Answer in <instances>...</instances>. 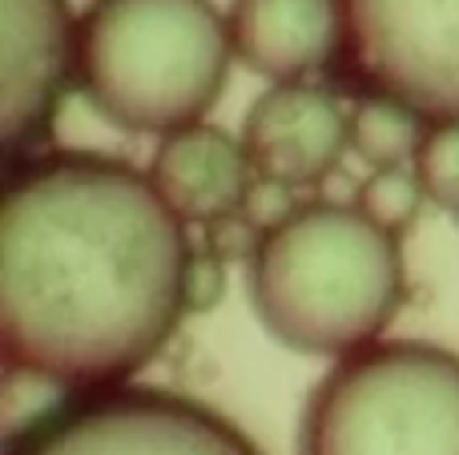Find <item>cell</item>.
Here are the masks:
<instances>
[{
  "label": "cell",
  "instance_id": "cell-1",
  "mask_svg": "<svg viewBox=\"0 0 459 455\" xmlns=\"http://www.w3.org/2000/svg\"><path fill=\"white\" fill-rule=\"evenodd\" d=\"M186 222L150 174L89 150L13 161L0 198L4 367L69 395L126 387L186 319Z\"/></svg>",
  "mask_w": 459,
  "mask_h": 455
},
{
  "label": "cell",
  "instance_id": "cell-2",
  "mask_svg": "<svg viewBox=\"0 0 459 455\" xmlns=\"http://www.w3.org/2000/svg\"><path fill=\"white\" fill-rule=\"evenodd\" d=\"M407 298L399 238L355 202H302L262 238L250 262V306L282 347L347 359L375 347Z\"/></svg>",
  "mask_w": 459,
  "mask_h": 455
},
{
  "label": "cell",
  "instance_id": "cell-3",
  "mask_svg": "<svg viewBox=\"0 0 459 455\" xmlns=\"http://www.w3.org/2000/svg\"><path fill=\"white\" fill-rule=\"evenodd\" d=\"M234 40L214 0H93L77 21V81L134 133L198 125L222 97Z\"/></svg>",
  "mask_w": 459,
  "mask_h": 455
},
{
  "label": "cell",
  "instance_id": "cell-4",
  "mask_svg": "<svg viewBox=\"0 0 459 455\" xmlns=\"http://www.w3.org/2000/svg\"><path fill=\"white\" fill-rule=\"evenodd\" d=\"M299 455H459V355L379 339L339 359L307 399Z\"/></svg>",
  "mask_w": 459,
  "mask_h": 455
},
{
  "label": "cell",
  "instance_id": "cell-5",
  "mask_svg": "<svg viewBox=\"0 0 459 455\" xmlns=\"http://www.w3.org/2000/svg\"><path fill=\"white\" fill-rule=\"evenodd\" d=\"M4 455H262L214 408L158 387L65 395L4 443Z\"/></svg>",
  "mask_w": 459,
  "mask_h": 455
},
{
  "label": "cell",
  "instance_id": "cell-6",
  "mask_svg": "<svg viewBox=\"0 0 459 455\" xmlns=\"http://www.w3.org/2000/svg\"><path fill=\"white\" fill-rule=\"evenodd\" d=\"M342 61L363 93L428 125L459 121V0H339Z\"/></svg>",
  "mask_w": 459,
  "mask_h": 455
},
{
  "label": "cell",
  "instance_id": "cell-7",
  "mask_svg": "<svg viewBox=\"0 0 459 455\" xmlns=\"http://www.w3.org/2000/svg\"><path fill=\"white\" fill-rule=\"evenodd\" d=\"M0 142L13 166L37 153L77 77V24L65 0H0Z\"/></svg>",
  "mask_w": 459,
  "mask_h": 455
},
{
  "label": "cell",
  "instance_id": "cell-8",
  "mask_svg": "<svg viewBox=\"0 0 459 455\" xmlns=\"http://www.w3.org/2000/svg\"><path fill=\"white\" fill-rule=\"evenodd\" d=\"M242 145L254 177H270L290 190L318 185L351 150V109H342L331 89L307 81L274 85L246 113Z\"/></svg>",
  "mask_w": 459,
  "mask_h": 455
},
{
  "label": "cell",
  "instance_id": "cell-9",
  "mask_svg": "<svg viewBox=\"0 0 459 455\" xmlns=\"http://www.w3.org/2000/svg\"><path fill=\"white\" fill-rule=\"evenodd\" d=\"M145 174L186 226H210L238 214L254 185V166L242 137H230L206 121L161 137Z\"/></svg>",
  "mask_w": 459,
  "mask_h": 455
},
{
  "label": "cell",
  "instance_id": "cell-10",
  "mask_svg": "<svg viewBox=\"0 0 459 455\" xmlns=\"http://www.w3.org/2000/svg\"><path fill=\"white\" fill-rule=\"evenodd\" d=\"M234 56L274 85H299L342 56L339 0H234Z\"/></svg>",
  "mask_w": 459,
  "mask_h": 455
},
{
  "label": "cell",
  "instance_id": "cell-11",
  "mask_svg": "<svg viewBox=\"0 0 459 455\" xmlns=\"http://www.w3.org/2000/svg\"><path fill=\"white\" fill-rule=\"evenodd\" d=\"M423 133H428V121L391 97L363 93L351 109V150L371 169L415 166Z\"/></svg>",
  "mask_w": 459,
  "mask_h": 455
},
{
  "label": "cell",
  "instance_id": "cell-12",
  "mask_svg": "<svg viewBox=\"0 0 459 455\" xmlns=\"http://www.w3.org/2000/svg\"><path fill=\"white\" fill-rule=\"evenodd\" d=\"M423 202H428V193H423V182H420V174H415V166L371 169L367 182L359 185V193H355L359 214H363L367 222H375L379 230L395 234V238L415 226Z\"/></svg>",
  "mask_w": 459,
  "mask_h": 455
},
{
  "label": "cell",
  "instance_id": "cell-13",
  "mask_svg": "<svg viewBox=\"0 0 459 455\" xmlns=\"http://www.w3.org/2000/svg\"><path fill=\"white\" fill-rule=\"evenodd\" d=\"M415 174H420L428 202H436L447 214H459V121L428 125L420 153H415Z\"/></svg>",
  "mask_w": 459,
  "mask_h": 455
},
{
  "label": "cell",
  "instance_id": "cell-14",
  "mask_svg": "<svg viewBox=\"0 0 459 455\" xmlns=\"http://www.w3.org/2000/svg\"><path fill=\"white\" fill-rule=\"evenodd\" d=\"M230 287V262L206 246H194L190 266H186V314H210L226 298Z\"/></svg>",
  "mask_w": 459,
  "mask_h": 455
},
{
  "label": "cell",
  "instance_id": "cell-15",
  "mask_svg": "<svg viewBox=\"0 0 459 455\" xmlns=\"http://www.w3.org/2000/svg\"><path fill=\"white\" fill-rule=\"evenodd\" d=\"M262 238H266V234H262L242 210L218 218V222H210V226H202V246L214 250L222 262H246L250 266L254 254H258V246H262Z\"/></svg>",
  "mask_w": 459,
  "mask_h": 455
},
{
  "label": "cell",
  "instance_id": "cell-16",
  "mask_svg": "<svg viewBox=\"0 0 459 455\" xmlns=\"http://www.w3.org/2000/svg\"><path fill=\"white\" fill-rule=\"evenodd\" d=\"M299 206L302 202L294 198L290 185L270 182V177H254L250 193H246V202H242V214L250 218L262 234H270V230H278V226L290 222V218L299 214Z\"/></svg>",
  "mask_w": 459,
  "mask_h": 455
}]
</instances>
